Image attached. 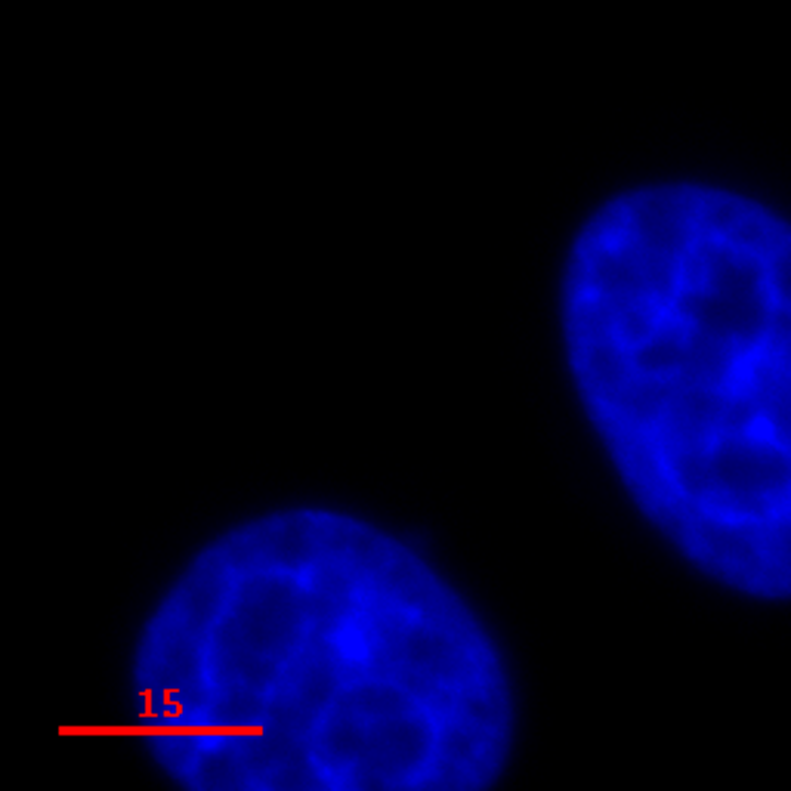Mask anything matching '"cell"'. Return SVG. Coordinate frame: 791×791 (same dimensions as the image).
<instances>
[{
    "label": "cell",
    "instance_id": "1",
    "mask_svg": "<svg viewBox=\"0 0 791 791\" xmlns=\"http://www.w3.org/2000/svg\"><path fill=\"white\" fill-rule=\"evenodd\" d=\"M133 693L195 791H477L511 752L495 640L421 553L300 507L211 541L148 615Z\"/></svg>",
    "mask_w": 791,
    "mask_h": 791
},
{
    "label": "cell",
    "instance_id": "2",
    "mask_svg": "<svg viewBox=\"0 0 791 791\" xmlns=\"http://www.w3.org/2000/svg\"><path fill=\"white\" fill-rule=\"evenodd\" d=\"M563 340L646 519L708 578L791 600V223L702 183L609 199L572 241Z\"/></svg>",
    "mask_w": 791,
    "mask_h": 791
}]
</instances>
